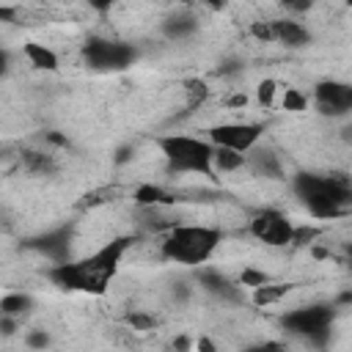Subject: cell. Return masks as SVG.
I'll return each mask as SVG.
<instances>
[{
    "label": "cell",
    "mask_w": 352,
    "mask_h": 352,
    "mask_svg": "<svg viewBox=\"0 0 352 352\" xmlns=\"http://www.w3.org/2000/svg\"><path fill=\"white\" fill-rule=\"evenodd\" d=\"M82 58H85V66H91L96 72H118V69H126L135 63L138 50L126 41L91 36L82 47Z\"/></svg>",
    "instance_id": "cell-5"
},
{
    "label": "cell",
    "mask_w": 352,
    "mask_h": 352,
    "mask_svg": "<svg viewBox=\"0 0 352 352\" xmlns=\"http://www.w3.org/2000/svg\"><path fill=\"white\" fill-rule=\"evenodd\" d=\"M212 173L214 176H234V173H242L248 170L245 165V154H236L231 148H217L212 146Z\"/></svg>",
    "instance_id": "cell-16"
},
{
    "label": "cell",
    "mask_w": 352,
    "mask_h": 352,
    "mask_svg": "<svg viewBox=\"0 0 352 352\" xmlns=\"http://www.w3.org/2000/svg\"><path fill=\"white\" fill-rule=\"evenodd\" d=\"M30 248H36L38 253H44L47 258H52L55 264L69 261V248H72V231L69 228H52L36 239H30Z\"/></svg>",
    "instance_id": "cell-11"
},
{
    "label": "cell",
    "mask_w": 352,
    "mask_h": 352,
    "mask_svg": "<svg viewBox=\"0 0 352 352\" xmlns=\"http://www.w3.org/2000/svg\"><path fill=\"white\" fill-rule=\"evenodd\" d=\"M126 324L132 330H154L157 327V319L151 314H146V311H129L126 314Z\"/></svg>",
    "instance_id": "cell-25"
},
{
    "label": "cell",
    "mask_w": 352,
    "mask_h": 352,
    "mask_svg": "<svg viewBox=\"0 0 352 352\" xmlns=\"http://www.w3.org/2000/svg\"><path fill=\"white\" fill-rule=\"evenodd\" d=\"M333 319H336V305H327V302L302 305V308H294V311H289L283 316V330L297 336V338H305V341H314V344H324L330 338Z\"/></svg>",
    "instance_id": "cell-4"
},
{
    "label": "cell",
    "mask_w": 352,
    "mask_h": 352,
    "mask_svg": "<svg viewBox=\"0 0 352 352\" xmlns=\"http://www.w3.org/2000/svg\"><path fill=\"white\" fill-rule=\"evenodd\" d=\"M245 104H248V96L245 94H236V96L228 99V107H245Z\"/></svg>",
    "instance_id": "cell-35"
},
{
    "label": "cell",
    "mask_w": 352,
    "mask_h": 352,
    "mask_svg": "<svg viewBox=\"0 0 352 352\" xmlns=\"http://www.w3.org/2000/svg\"><path fill=\"white\" fill-rule=\"evenodd\" d=\"M22 168L30 176H52V173H58V160L50 151L30 148V151H22Z\"/></svg>",
    "instance_id": "cell-17"
},
{
    "label": "cell",
    "mask_w": 352,
    "mask_h": 352,
    "mask_svg": "<svg viewBox=\"0 0 352 352\" xmlns=\"http://www.w3.org/2000/svg\"><path fill=\"white\" fill-rule=\"evenodd\" d=\"M173 349H176V352H190V349H192V338H187V336L173 338Z\"/></svg>",
    "instance_id": "cell-33"
},
{
    "label": "cell",
    "mask_w": 352,
    "mask_h": 352,
    "mask_svg": "<svg viewBox=\"0 0 352 352\" xmlns=\"http://www.w3.org/2000/svg\"><path fill=\"white\" fill-rule=\"evenodd\" d=\"M289 283H278V280H270V283H264V286H258V289H253V302L261 308H267V305H275V302H280L286 294H289Z\"/></svg>",
    "instance_id": "cell-19"
},
{
    "label": "cell",
    "mask_w": 352,
    "mask_h": 352,
    "mask_svg": "<svg viewBox=\"0 0 352 352\" xmlns=\"http://www.w3.org/2000/svg\"><path fill=\"white\" fill-rule=\"evenodd\" d=\"M25 344H28V349L44 352V349L50 346V333H47V330H28V333H25Z\"/></svg>",
    "instance_id": "cell-27"
},
{
    "label": "cell",
    "mask_w": 352,
    "mask_h": 352,
    "mask_svg": "<svg viewBox=\"0 0 352 352\" xmlns=\"http://www.w3.org/2000/svg\"><path fill=\"white\" fill-rule=\"evenodd\" d=\"M132 201H135L140 209H162V206H173L179 198H176L173 192H168L165 187H160V184L143 182V184L135 187Z\"/></svg>",
    "instance_id": "cell-14"
},
{
    "label": "cell",
    "mask_w": 352,
    "mask_h": 352,
    "mask_svg": "<svg viewBox=\"0 0 352 352\" xmlns=\"http://www.w3.org/2000/svg\"><path fill=\"white\" fill-rule=\"evenodd\" d=\"M30 305H33V300H30V294H25V292H8V294L0 297V314H3V316L19 319L25 311H30Z\"/></svg>",
    "instance_id": "cell-20"
},
{
    "label": "cell",
    "mask_w": 352,
    "mask_h": 352,
    "mask_svg": "<svg viewBox=\"0 0 352 352\" xmlns=\"http://www.w3.org/2000/svg\"><path fill=\"white\" fill-rule=\"evenodd\" d=\"M6 69H8V52H6V50H0V77L6 74Z\"/></svg>",
    "instance_id": "cell-37"
},
{
    "label": "cell",
    "mask_w": 352,
    "mask_h": 352,
    "mask_svg": "<svg viewBox=\"0 0 352 352\" xmlns=\"http://www.w3.org/2000/svg\"><path fill=\"white\" fill-rule=\"evenodd\" d=\"M280 107L289 113H302L308 110V96L300 88H280Z\"/></svg>",
    "instance_id": "cell-21"
},
{
    "label": "cell",
    "mask_w": 352,
    "mask_h": 352,
    "mask_svg": "<svg viewBox=\"0 0 352 352\" xmlns=\"http://www.w3.org/2000/svg\"><path fill=\"white\" fill-rule=\"evenodd\" d=\"M16 324H19V319L0 314V333H3V336H14V333H16Z\"/></svg>",
    "instance_id": "cell-31"
},
{
    "label": "cell",
    "mask_w": 352,
    "mask_h": 352,
    "mask_svg": "<svg viewBox=\"0 0 352 352\" xmlns=\"http://www.w3.org/2000/svg\"><path fill=\"white\" fill-rule=\"evenodd\" d=\"M157 148L168 165L170 173H192V176H206L214 179L212 173V143L195 135H182L170 132L157 138Z\"/></svg>",
    "instance_id": "cell-3"
},
{
    "label": "cell",
    "mask_w": 352,
    "mask_h": 352,
    "mask_svg": "<svg viewBox=\"0 0 352 352\" xmlns=\"http://www.w3.org/2000/svg\"><path fill=\"white\" fill-rule=\"evenodd\" d=\"M314 104L322 116H346L352 110V88L346 82L324 80L314 88Z\"/></svg>",
    "instance_id": "cell-9"
},
{
    "label": "cell",
    "mask_w": 352,
    "mask_h": 352,
    "mask_svg": "<svg viewBox=\"0 0 352 352\" xmlns=\"http://www.w3.org/2000/svg\"><path fill=\"white\" fill-rule=\"evenodd\" d=\"M198 283H201V289L204 292H209L212 297H217V300H226V302H242V289L234 283V280H228L220 270H198Z\"/></svg>",
    "instance_id": "cell-12"
},
{
    "label": "cell",
    "mask_w": 352,
    "mask_h": 352,
    "mask_svg": "<svg viewBox=\"0 0 352 352\" xmlns=\"http://www.w3.org/2000/svg\"><path fill=\"white\" fill-rule=\"evenodd\" d=\"M250 33H253L258 41H272V33H270V22H253V25H250Z\"/></svg>",
    "instance_id": "cell-30"
},
{
    "label": "cell",
    "mask_w": 352,
    "mask_h": 352,
    "mask_svg": "<svg viewBox=\"0 0 352 352\" xmlns=\"http://www.w3.org/2000/svg\"><path fill=\"white\" fill-rule=\"evenodd\" d=\"M319 234H322V231H319L316 226H294V231H292V245L311 248V245H316Z\"/></svg>",
    "instance_id": "cell-23"
},
{
    "label": "cell",
    "mask_w": 352,
    "mask_h": 352,
    "mask_svg": "<svg viewBox=\"0 0 352 352\" xmlns=\"http://www.w3.org/2000/svg\"><path fill=\"white\" fill-rule=\"evenodd\" d=\"M195 30H198V16H195L190 8H182V11L170 14V16L162 22V33H165V38H170V41L190 38Z\"/></svg>",
    "instance_id": "cell-15"
},
{
    "label": "cell",
    "mask_w": 352,
    "mask_h": 352,
    "mask_svg": "<svg viewBox=\"0 0 352 352\" xmlns=\"http://www.w3.org/2000/svg\"><path fill=\"white\" fill-rule=\"evenodd\" d=\"M292 190L316 220H338L352 204L349 179L341 173H297L292 179Z\"/></svg>",
    "instance_id": "cell-1"
},
{
    "label": "cell",
    "mask_w": 352,
    "mask_h": 352,
    "mask_svg": "<svg viewBox=\"0 0 352 352\" xmlns=\"http://www.w3.org/2000/svg\"><path fill=\"white\" fill-rule=\"evenodd\" d=\"M239 72H242V63L236 58H226L217 69V74H223V77H231V74H239Z\"/></svg>",
    "instance_id": "cell-29"
},
{
    "label": "cell",
    "mask_w": 352,
    "mask_h": 352,
    "mask_svg": "<svg viewBox=\"0 0 352 352\" xmlns=\"http://www.w3.org/2000/svg\"><path fill=\"white\" fill-rule=\"evenodd\" d=\"M223 242V231L214 226L201 223H176L160 242L162 258L182 264V267H201L206 264Z\"/></svg>",
    "instance_id": "cell-2"
},
{
    "label": "cell",
    "mask_w": 352,
    "mask_h": 352,
    "mask_svg": "<svg viewBox=\"0 0 352 352\" xmlns=\"http://www.w3.org/2000/svg\"><path fill=\"white\" fill-rule=\"evenodd\" d=\"M22 55L28 58V63H30L33 69H41V72H55V69H58V55H55L47 44L25 41V44H22Z\"/></svg>",
    "instance_id": "cell-18"
},
{
    "label": "cell",
    "mask_w": 352,
    "mask_h": 352,
    "mask_svg": "<svg viewBox=\"0 0 352 352\" xmlns=\"http://www.w3.org/2000/svg\"><path fill=\"white\" fill-rule=\"evenodd\" d=\"M195 349H198V352H217V346H214L212 338H206V336H201V338L195 341Z\"/></svg>",
    "instance_id": "cell-34"
},
{
    "label": "cell",
    "mask_w": 352,
    "mask_h": 352,
    "mask_svg": "<svg viewBox=\"0 0 352 352\" xmlns=\"http://www.w3.org/2000/svg\"><path fill=\"white\" fill-rule=\"evenodd\" d=\"M272 278L264 272V270H256V267H242V272H239V278L234 280L239 289H258V286H264V283H270Z\"/></svg>",
    "instance_id": "cell-22"
},
{
    "label": "cell",
    "mask_w": 352,
    "mask_h": 352,
    "mask_svg": "<svg viewBox=\"0 0 352 352\" xmlns=\"http://www.w3.org/2000/svg\"><path fill=\"white\" fill-rule=\"evenodd\" d=\"M16 14H19L16 6H0V22H14Z\"/></svg>",
    "instance_id": "cell-32"
},
{
    "label": "cell",
    "mask_w": 352,
    "mask_h": 352,
    "mask_svg": "<svg viewBox=\"0 0 352 352\" xmlns=\"http://www.w3.org/2000/svg\"><path fill=\"white\" fill-rule=\"evenodd\" d=\"M184 91H187V107H190V110H195V107L209 96V85H206L204 80H190Z\"/></svg>",
    "instance_id": "cell-24"
},
{
    "label": "cell",
    "mask_w": 352,
    "mask_h": 352,
    "mask_svg": "<svg viewBox=\"0 0 352 352\" xmlns=\"http://www.w3.org/2000/svg\"><path fill=\"white\" fill-rule=\"evenodd\" d=\"M270 33H272V41H278L283 47H292V50L311 44V33L300 19H289V16L270 19Z\"/></svg>",
    "instance_id": "cell-13"
},
{
    "label": "cell",
    "mask_w": 352,
    "mask_h": 352,
    "mask_svg": "<svg viewBox=\"0 0 352 352\" xmlns=\"http://www.w3.org/2000/svg\"><path fill=\"white\" fill-rule=\"evenodd\" d=\"M50 280L60 289H69V292H85V294H102L107 289V278L99 275L88 258H77V261H60L50 270Z\"/></svg>",
    "instance_id": "cell-6"
},
{
    "label": "cell",
    "mask_w": 352,
    "mask_h": 352,
    "mask_svg": "<svg viewBox=\"0 0 352 352\" xmlns=\"http://www.w3.org/2000/svg\"><path fill=\"white\" fill-rule=\"evenodd\" d=\"M264 126L256 121H226L209 129V143L217 148H231L236 154H248L256 143H261Z\"/></svg>",
    "instance_id": "cell-7"
},
{
    "label": "cell",
    "mask_w": 352,
    "mask_h": 352,
    "mask_svg": "<svg viewBox=\"0 0 352 352\" xmlns=\"http://www.w3.org/2000/svg\"><path fill=\"white\" fill-rule=\"evenodd\" d=\"M248 231H250V236H256L258 242H264L270 248H286V245H292L294 223L280 209H258L250 217Z\"/></svg>",
    "instance_id": "cell-8"
},
{
    "label": "cell",
    "mask_w": 352,
    "mask_h": 352,
    "mask_svg": "<svg viewBox=\"0 0 352 352\" xmlns=\"http://www.w3.org/2000/svg\"><path fill=\"white\" fill-rule=\"evenodd\" d=\"M275 94H278V82L275 80H264L256 88V99H258L261 107H272L275 104Z\"/></svg>",
    "instance_id": "cell-26"
},
{
    "label": "cell",
    "mask_w": 352,
    "mask_h": 352,
    "mask_svg": "<svg viewBox=\"0 0 352 352\" xmlns=\"http://www.w3.org/2000/svg\"><path fill=\"white\" fill-rule=\"evenodd\" d=\"M245 352H289V346H286V344H280V341H264V344L248 346Z\"/></svg>",
    "instance_id": "cell-28"
},
{
    "label": "cell",
    "mask_w": 352,
    "mask_h": 352,
    "mask_svg": "<svg viewBox=\"0 0 352 352\" xmlns=\"http://www.w3.org/2000/svg\"><path fill=\"white\" fill-rule=\"evenodd\" d=\"M47 140H50V143H55V146H66V138H63V135H55V132H50V135H47Z\"/></svg>",
    "instance_id": "cell-36"
},
{
    "label": "cell",
    "mask_w": 352,
    "mask_h": 352,
    "mask_svg": "<svg viewBox=\"0 0 352 352\" xmlns=\"http://www.w3.org/2000/svg\"><path fill=\"white\" fill-rule=\"evenodd\" d=\"M245 165H248V173H253V176H261V179H270V182L286 179V170H283L280 157H278L272 148L261 146V143H256V146L245 154Z\"/></svg>",
    "instance_id": "cell-10"
}]
</instances>
